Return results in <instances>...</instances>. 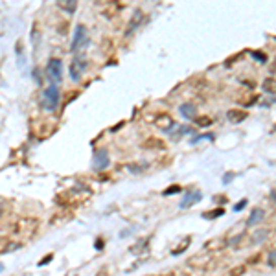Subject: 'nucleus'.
<instances>
[{"mask_svg": "<svg viewBox=\"0 0 276 276\" xmlns=\"http://www.w3.org/2000/svg\"><path fill=\"white\" fill-rule=\"evenodd\" d=\"M180 114H182L186 120H194L195 118V105H192V103H182V105H180Z\"/></svg>", "mask_w": 276, "mask_h": 276, "instance_id": "10", "label": "nucleus"}, {"mask_svg": "<svg viewBox=\"0 0 276 276\" xmlns=\"http://www.w3.org/2000/svg\"><path fill=\"white\" fill-rule=\"evenodd\" d=\"M245 206H247V199H243L241 203H238V205L234 206V210H236V212H241V210L245 208Z\"/></svg>", "mask_w": 276, "mask_h": 276, "instance_id": "19", "label": "nucleus"}, {"mask_svg": "<svg viewBox=\"0 0 276 276\" xmlns=\"http://www.w3.org/2000/svg\"><path fill=\"white\" fill-rule=\"evenodd\" d=\"M57 2V8L63 11H67L68 15H72V13H76L77 10V2L79 0H56Z\"/></svg>", "mask_w": 276, "mask_h": 276, "instance_id": "8", "label": "nucleus"}, {"mask_svg": "<svg viewBox=\"0 0 276 276\" xmlns=\"http://www.w3.org/2000/svg\"><path fill=\"white\" fill-rule=\"evenodd\" d=\"M59 98H61V96H59V88H57L56 83H52L50 87L42 92V100H41L42 109H44V111H48V113L56 111L57 105H59Z\"/></svg>", "mask_w": 276, "mask_h": 276, "instance_id": "1", "label": "nucleus"}, {"mask_svg": "<svg viewBox=\"0 0 276 276\" xmlns=\"http://www.w3.org/2000/svg\"><path fill=\"white\" fill-rule=\"evenodd\" d=\"M252 57H256V59H258L260 63H265L267 61V56H263L261 52H252Z\"/></svg>", "mask_w": 276, "mask_h": 276, "instance_id": "17", "label": "nucleus"}, {"mask_svg": "<svg viewBox=\"0 0 276 276\" xmlns=\"http://www.w3.org/2000/svg\"><path fill=\"white\" fill-rule=\"evenodd\" d=\"M155 125H157L159 129H162V131H168V133H171L173 127H175L173 120H171L168 114H160V116L155 120Z\"/></svg>", "mask_w": 276, "mask_h": 276, "instance_id": "7", "label": "nucleus"}, {"mask_svg": "<svg viewBox=\"0 0 276 276\" xmlns=\"http://www.w3.org/2000/svg\"><path fill=\"white\" fill-rule=\"evenodd\" d=\"M272 83H274V79H265V83H263V88H265L267 92H271V96H274V85H272Z\"/></svg>", "mask_w": 276, "mask_h": 276, "instance_id": "15", "label": "nucleus"}, {"mask_svg": "<svg viewBox=\"0 0 276 276\" xmlns=\"http://www.w3.org/2000/svg\"><path fill=\"white\" fill-rule=\"evenodd\" d=\"M274 251H271L269 252V258H267V263H269V267H271V269H274L276 267V263H274Z\"/></svg>", "mask_w": 276, "mask_h": 276, "instance_id": "16", "label": "nucleus"}, {"mask_svg": "<svg viewBox=\"0 0 276 276\" xmlns=\"http://www.w3.org/2000/svg\"><path fill=\"white\" fill-rule=\"evenodd\" d=\"M46 74H48V77H50L56 85L57 83H61V79H63V61L61 59L52 57L50 61H48V65H46Z\"/></svg>", "mask_w": 276, "mask_h": 276, "instance_id": "3", "label": "nucleus"}, {"mask_svg": "<svg viewBox=\"0 0 276 276\" xmlns=\"http://www.w3.org/2000/svg\"><path fill=\"white\" fill-rule=\"evenodd\" d=\"M265 219V210H261V208H254L252 210V214L251 217H249V221H247V226H254L258 225L260 221Z\"/></svg>", "mask_w": 276, "mask_h": 276, "instance_id": "9", "label": "nucleus"}, {"mask_svg": "<svg viewBox=\"0 0 276 276\" xmlns=\"http://www.w3.org/2000/svg\"><path fill=\"white\" fill-rule=\"evenodd\" d=\"M203 199V194H201L199 190L195 192V190H188L186 194H184L182 201L179 203V208H190V206H194L195 203H199V201Z\"/></svg>", "mask_w": 276, "mask_h": 276, "instance_id": "6", "label": "nucleus"}, {"mask_svg": "<svg viewBox=\"0 0 276 276\" xmlns=\"http://www.w3.org/2000/svg\"><path fill=\"white\" fill-rule=\"evenodd\" d=\"M109 164H111V159H109L107 149H98L96 153H94V157H92V166H94V169L102 171V169L107 168Z\"/></svg>", "mask_w": 276, "mask_h": 276, "instance_id": "5", "label": "nucleus"}, {"mask_svg": "<svg viewBox=\"0 0 276 276\" xmlns=\"http://www.w3.org/2000/svg\"><path fill=\"white\" fill-rule=\"evenodd\" d=\"M177 192H180V186H177V184H175V186H171L169 190H166V192H164V195H173V194H177Z\"/></svg>", "mask_w": 276, "mask_h": 276, "instance_id": "18", "label": "nucleus"}, {"mask_svg": "<svg viewBox=\"0 0 276 276\" xmlns=\"http://www.w3.org/2000/svg\"><path fill=\"white\" fill-rule=\"evenodd\" d=\"M88 44V31L83 24H77L74 30V39H72V52H81Z\"/></svg>", "mask_w": 276, "mask_h": 276, "instance_id": "2", "label": "nucleus"}, {"mask_svg": "<svg viewBox=\"0 0 276 276\" xmlns=\"http://www.w3.org/2000/svg\"><path fill=\"white\" fill-rule=\"evenodd\" d=\"M50 260H52V254H48V256H46V258H42V261H41V263H39V265H44L46 261H50Z\"/></svg>", "mask_w": 276, "mask_h": 276, "instance_id": "20", "label": "nucleus"}, {"mask_svg": "<svg viewBox=\"0 0 276 276\" xmlns=\"http://www.w3.org/2000/svg\"><path fill=\"white\" fill-rule=\"evenodd\" d=\"M226 118H228V122H232V123H240L247 118V113H243V111H228V113H226Z\"/></svg>", "mask_w": 276, "mask_h": 276, "instance_id": "11", "label": "nucleus"}, {"mask_svg": "<svg viewBox=\"0 0 276 276\" xmlns=\"http://www.w3.org/2000/svg\"><path fill=\"white\" fill-rule=\"evenodd\" d=\"M267 238H269V230H265V228L256 230V234L252 236V243H254V245H258V243H261V241H265Z\"/></svg>", "mask_w": 276, "mask_h": 276, "instance_id": "12", "label": "nucleus"}, {"mask_svg": "<svg viewBox=\"0 0 276 276\" xmlns=\"http://www.w3.org/2000/svg\"><path fill=\"white\" fill-rule=\"evenodd\" d=\"M219 215H225V210L223 208L212 210V212H205L203 217H206V219H215V217H219Z\"/></svg>", "mask_w": 276, "mask_h": 276, "instance_id": "14", "label": "nucleus"}, {"mask_svg": "<svg viewBox=\"0 0 276 276\" xmlns=\"http://www.w3.org/2000/svg\"><path fill=\"white\" fill-rule=\"evenodd\" d=\"M194 120L197 127H208V125H212V118L210 116H195Z\"/></svg>", "mask_w": 276, "mask_h": 276, "instance_id": "13", "label": "nucleus"}, {"mask_svg": "<svg viewBox=\"0 0 276 276\" xmlns=\"http://www.w3.org/2000/svg\"><path fill=\"white\" fill-rule=\"evenodd\" d=\"M85 70H87V61H85V57H83L81 54H77V57L70 65V77L74 81H79Z\"/></svg>", "mask_w": 276, "mask_h": 276, "instance_id": "4", "label": "nucleus"}]
</instances>
